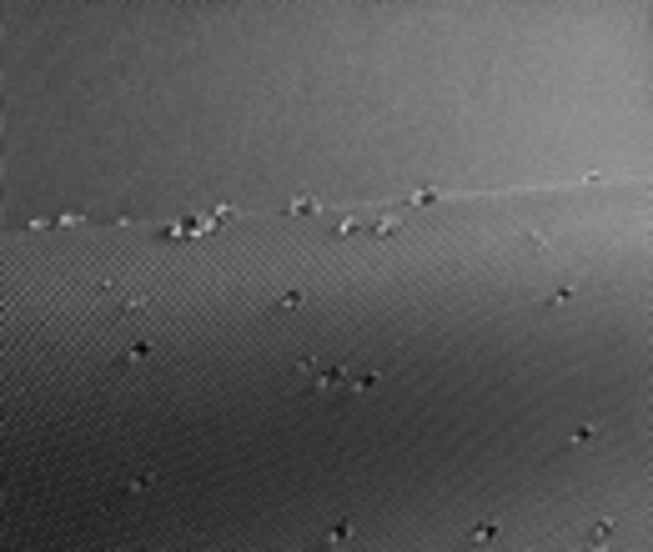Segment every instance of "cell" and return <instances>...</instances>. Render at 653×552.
<instances>
[{
	"mask_svg": "<svg viewBox=\"0 0 653 552\" xmlns=\"http://www.w3.org/2000/svg\"><path fill=\"white\" fill-rule=\"evenodd\" d=\"M392 231H397V221H392V216H382V221H372V236H377V241H387Z\"/></svg>",
	"mask_w": 653,
	"mask_h": 552,
	"instance_id": "5b68a950",
	"label": "cell"
},
{
	"mask_svg": "<svg viewBox=\"0 0 653 552\" xmlns=\"http://www.w3.org/2000/svg\"><path fill=\"white\" fill-rule=\"evenodd\" d=\"M347 537H352V522H347V517H337V522H332V533L322 537V547H347Z\"/></svg>",
	"mask_w": 653,
	"mask_h": 552,
	"instance_id": "6da1fadb",
	"label": "cell"
},
{
	"mask_svg": "<svg viewBox=\"0 0 653 552\" xmlns=\"http://www.w3.org/2000/svg\"><path fill=\"white\" fill-rule=\"evenodd\" d=\"M608 537H613V522H598V527H593V533H588V542H593V547H603Z\"/></svg>",
	"mask_w": 653,
	"mask_h": 552,
	"instance_id": "277c9868",
	"label": "cell"
},
{
	"mask_svg": "<svg viewBox=\"0 0 653 552\" xmlns=\"http://www.w3.org/2000/svg\"><path fill=\"white\" fill-rule=\"evenodd\" d=\"M146 492H156V477H151V472H146V477H131V482L121 487V497H146Z\"/></svg>",
	"mask_w": 653,
	"mask_h": 552,
	"instance_id": "7a4b0ae2",
	"label": "cell"
},
{
	"mask_svg": "<svg viewBox=\"0 0 653 552\" xmlns=\"http://www.w3.org/2000/svg\"><path fill=\"white\" fill-rule=\"evenodd\" d=\"M302 302H307V296H302V291H282V296H277V302H271V316H287V311H297Z\"/></svg>",
	"mask_w": 653,
	"mask_h": 552,
	"instance_id": "3957f363",
	"label": "cell"
}]
</instances>
